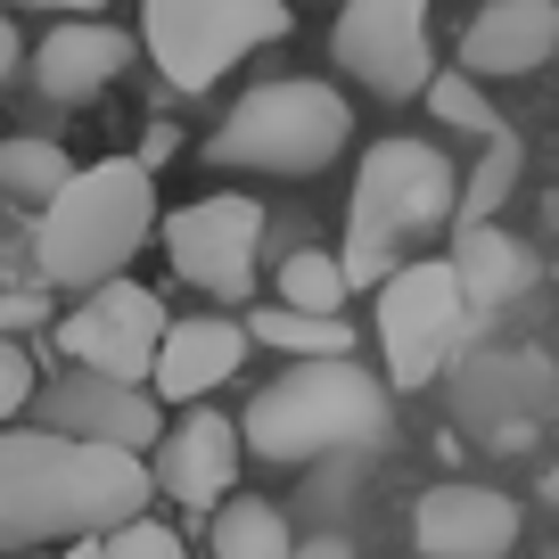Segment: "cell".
<instances>
[{"instance_id": "obj_1", "label": "cell", "mask_w": 559, "mask_h": 559, "mask_svg": "<svg viewBox=\"0 0 559 559\" xmlns=\"http://www.w3.org/2000/svg\"><path fill=\"white\" fill-rule=\"evenodd\" d=\"M148 461L67 444L50 428H0V559H50V543H99L148 519Z\"/></svg>"}, {"instance_id": "obj_2", "label": "cell", "mask_w": 559, "mask_h": 559, "mask_svg": "<svg viewBox=\"0 0 559 559\" xmlns=\"http://www.w3.org/2000/svg\"><path fill=\"white\" fill-rule=\"evenodd\" d=\"M453 223H461V165L444 157L437 140L386 132L379 148H362V165H354L337 263H346L354 288L379 297L386 280L412 272V263L428 255V239H444Z\"/></svg>"}, {"instance_id": "obj_3", "label": "cell", "mask_w": 559, "mask_h": 559, "mask_svg": "<svg viewBox=\"0 0 559 559\" xmlns=\"http://www.w3.org/2000/svg\"><path fill=\"white\" fill-rule=\"evenodd\" d=\"M239 444L272 469H313L346 453L395 444V395L362 362H288L272 386H255L239 412Z\"/></svg>"}, {"instance_id": "obj_4", "label": "cell", "mask_w": 559, "mask_h": 559, "mask_svg": "<svg viewBox=\"0 0 559 559\" xmlns=\"http://www.w3.org/2000/svg\"><path fill=\"white\" fill-rule=\"evenodd\" d=\"M157 174L140 157H99L83 165V174L67 181V198L58 206H41L34 223V272L41 288H74V297H91V288H116L123 263L148 247V230H157Z\"/></svg>"}, {"instance_id": "obj_5", "label": "cell", "mask_w": 559, "mask_h": 559, "mask_svg": "<svg viewBox=\"0 0 559 559\" xmlns=\"http://www.w3.org/2000/svg\"><path fill=\"white\" fill-rule=\"evenodd\" d=\"M346 148H354V107L321 74H280V83L239 91L223 107V123L206 132V165L247 181H305L321 165H337Z\"/></svg>"}, {"instance_id": "obj_6", "label": "cell", "mask_w": 559, "mask_h": 559, "mask_svg": "<svg viewBox=\"0 0 559 559\" xmlns=\"http://www.w3.org/2000/svg\"><path fill=\"white\" fill-rule=\"evenodd\" d=\"M288 34H297L288 0H148L140 9V50L181 99L214 91L230 67H247Z\"/></svg>"}, {"instance_id": "obj_7", "label": "cell", "mask_w": 559, "mask_h": 559, "mask_svg": "<svg viewBox=\"0 0 559 559\" xmlns=\"http://www.w3.org/2000/svg\"><path fill=\"white\" fill-rule=\"evenodd\" d=\"M379 362H386V386H428L444 379V362L461 354V337L477 330L469 321V297L453 280V255H419L412 272H395L379 288Z\"/></svg>"}, {"instance_id": "obj_8", "label": "cell", "mask_w": 559, "mask_h": 559, "mask_svg": "<svg viewBox=\"0 0 559 559\" xmlns=\"http://www.w3.org/2000/svg\"><path fill=\"white\" fill-rule=\"evenodd\" d=\"M165 239V263L174 280H190L198 297L214 305H239L255 288V263H263V198L247 190H214V198H190L157 223Z\"/></svg>"}, {"instance_id": "obj_9", "label": "cell", "mask_w": 559, "mask_h": 559, "mask_svg": "<svg viewBox=\"0 0 559 559\" xmlns=\"http://www.w3.org/2000/svg\"><path fill=\"white\" fill-rule=\"evenodd\" d=\"M165 330H174V321H165L157 288H140V280L91 288V297H74L67 313L50 321V337H58V354H67V370H91V379H123V386H148Z\"/></svg>"}, {"instance_id": "obj_10", "label": "cell", "mask_w": 559, "mask_h": 559, "mask_svg": "<svg viewBox=\"0 0 559 559\" xmlns=\"http://www.w3.org/2000/svg\"><path fill=\"white\" fill-rule=\"evenodd\" d=\"M330 58L370 99H419V91L437 83L428 9H419V0H354L346 17L330 25Z\"/></svg>"}, {"instance_id": "obj_11", "label": "cell", "mask_w": 559, "mask_h": 559, "mask_svg": "<svg viewBox=\"0 0 559 559\" xmlns=\"http://www.w3.org/2000/svg\"><path fill=\"white\" fill-rule=\"evenodd\" d=\"M34 428H50V437L67 444H99V453H132L148 461L165 437V403L148 395V386H123V379H91V370H67V379H50L34 395Z\"/></svg>"}, {"instance_id": "obj_12", "label": "cell", "mask_w": 559, "mask_h": 559, "mask_svg": "<svg viewBox=\"0 0 559 559\" xmlns=\"http://www.w3.org/2000/svg\"><path fill=\"white\" fill-rule=\"evenodd\" d=\"M526 535V510L502 486H469V477H444L412 502V543L419 559H510Z\"/></svg>"}, {"instance_id": "obj_13", "label": "cell", "mask_w": 559, "mask_h": 559, "mask_svg": "<svg viewBox=\"0 0 559 559\" xmlns=\"http://www.w3.org/2000/svg\"><path fill=\"white\" fill-rule=\"evenodd\" d=\"M239 469H247L239 419H223L214 403H206V412L165 419L157 453H148V477H157V493H165V502H181V510H223L230 493H239Z\"/></svg>"}, {"instance_id": "obj_14", "label": "cell", "mask_w": 559, "mask_h": 559, "mask_svg": "<svg viewBox=\"0 0 559 559\" xmlns=\"http://www.w3.org/2000/svg\"><path fill=\"white\" fill-rule=\"evenodd\" d=\"M247 346H255V337H247V321H230V313L174 321L165 346H157V370H148V395L174 403V412H206V395H223V386L239 379Z\"/></svg>"}, {"instance_id": "obj_15", "label": "cell", "mask_w": 559, "mask_h": 559, "mask_svg": "<svg viewBox=\"0 0 559 559\" xmlns=\"http://www.w3.org/2000/svg\"><path fill=\"white\" fill-rule=\"evenodd\" d=\"M132 50H140V34H123V25L58 17L50 34L25 50V67H34V91H41L50 107H83V99H99V91L132 67Z\"/></svg>"}, {"instance_id": "obj_16", "label": "cell", "mask_w": 559, "mask_h": 559, "mask_svg": "<svg viewBox=\"0 0 559 559\" xmlns=\"http://www.w3.org/2000/svg\"><path fill=\"white\" fill-rule=\"evenodd\" d=\"M559 58V0H486L461 34L469 83H526Z\"/></svg>"}, {"instance_id": "obj_17", "label": "cell", "mask_w": 559, "mask_h": 559, "mask_svg": "<svg viewBox=\"0 0 559 559\" xmlns=\"http://www.w3.org/2000/svg\"><path fill=\"white\" fill-rule=\"evenodd\" d=\"M535 247L526 239H510L502 223H486V230H453V280H461V297H469V321H493V313H510V305L535 288Z\"/></svg>"}, {"instance_id": "obj_18", "label": "cell", "mask_w": 559, "mask_h": 559, "mask_svg": "<svg viewBox=\"0 0 559 559\" xmlns=\"http://www.w3.org/2000/svg\"><path fill=\"white\" fill-rule=\"evenodd\" d=\"M214 559H297V526H288V510L263 502V493H230L223 510H214Z\"/></svg>"}, {"instance_id": "obj_19", "label": "cell", "mask_w": 559, "mask_h": 559, "mask_svg": "<svg viewBox=\"0 0 559 559\" xmlns=\"http://www.w3.org/2000/svg\"><path fill=\"white\" fill-rule=\"evenodd\" d=\"M67 181H74V157L50 132H9L0 140V198H17V206H58Z\"/></svg>"}, {"instance_id": "obj_20", "label": "cell", "mask_w": 559, "mask_h": 559, "mask_svg": "<svg viewBox=\"0 0 559 559\" xmlns=\"http://www.w3.org/2000/svg\"><path fill=\"white\" fill-rule=\"evenodd\" d=\"M519 174H526V140H519V132H493V140H486V157L461 174V223H453V230L502 223V206H510V190H519Z\"/></svg>"}, {"instance_id": "obj_21", "label": "cell", "mask_w": 559, "mask_h": 559, "mask_svg": "<svg viewBox=\"0 0 559 559\" xmlns=\"http://www.w3.org/2000/svg\"><path fill=\"white\" fill-rule=\"evenodd\" d=\"M346 297H354V280L346 263H337V247H297V255L280 263V305L305 321H346Z\"/></svg>"}, {"instance_id": "obj_22", "label": "cell", "mask_w": 559, "mask_h": 559, "mask_svg": "<svg viewBox=\"0 0 559 559\" xmlns=\"http://www.w3.org/2000/svg\"><path fill=\"white\" fill-rule=\"evenodd\" d=\"M247 337L297 354V362H354V330H346V321H305V313H288V305L247 313Z\"/></svg>"}, {"instance_id": "obj_23", "label": "cell", "mask_w": 559, "mask_h": 559, "mask_svg": "<svg viewBox=\"0 0 559 559\" xmlns=\"http://www.w3.org/2000/svg\"><path fill=\"white\" fill-rule=\"evenodd\" d=\"M419 107H428V123H437V132H469L477 148H486L493 132H510V123L493 116L486 83H469V74H461V67H437V83L419 91Z\"/></svg>"}, {"instance_id": "obj_24", "label": "cell", "mask_w": 559, "mask_h": 559, "mask_svg": "<svg viewBox=\"0 0 559 559\" xmlns=\"http://www.w3.org/2000/svg\"><path fill=\"white\" fill-rule=\"evenodd\" d=\"M107 559H190V543H181V526L165 519H132L107 535Z\"/></svg>"}, {"instance_id": "obj_25", "label": "cell", "mask_w": 559, "mask_h": 559, "mask_svg": "<svg viewBox=\"0 0 559 559\" xmlns=\"http://www.w3.org/2000/svg\"><path fill=\"white\" fill-rule=\"evenodd\" d=\"M41 379H34V354L17 337H0V428H17V412H34Z\"/></svg>"}, {"instance_id": "obj_26", "label": "cell", "mask_w": 559, "mask_h": 559, "mask_svg": "<svg viewBox=\"0 0 559 559\" xmlns=\"http://www.w3.org/2000/svg\"><path fill=\"white\" fill-rule=\"evenodd\" d=\"M17 67H25V34H17V17H0V91L17 83Z\"/></svg>"}, {"instance_id": "obj_27", "label": "cell", "mask_w": 559, "mask_h": 559, "mask_svg": "<svg viewBox=\"0 0 559 559\" xmlns=\"http://www.w3.org/2000/svg\"><path fill=\"white\" fill-rule=\"evenodd\" d=\"M165 157H174V123H148V140H140V165H148V174H157Z\"/></svg>"}, {"instance_id": "obj_28", "label": "cell", "mask_w": 559, "mask_h": 559, "mask_svg": "<svg viewBox=\"0 0 559 559\" xmlns=\"http://www.w3.org/2000/svg\"><path fill=\"white\" fill-rule=\"evenodd\" d=\"M297 559H354V543H346V535H313Z\"/></svg>"}, {"instance_id": "obj_29", "label": "cell", "mask_w": 559, "mask_h": 559, "mask_svg": "<svg viewBox=\"0 0 559 559\" xmlns=\"http://www.w3.org/2000/svg\"><path fill=\"white\" fill-rule=\"evenodd\" d=\"M58 559H107V535H99V543H67Z\"/></svg>"}, {"instance_id": "obj_30", "label": "cell", "mask_w": 559, "mask_h": 559, "mask_svg": "<svg viewBox=\"0 0 559 559\" xmlns=\"http://www.w3.org/2000/svg\"><path fill=\"white\" fill-rule=\"evenodd\" d=\"M543 493H551V502H559V469H551V477H543Z\"/></svg>"}, {"instance_id": "obj_31", "label": "cell", "mask_w": 559, "mask_h": 559, "mask_svg": "<svg viewBox=\"0 0 559 559\" xmlns=\"http://www.w3.org/2000/svg\"><path fill=\"white\" fill-rule=\"evenodd\" d=\"M50 559H58V551H50Z\"/></svg>"}]
</instances>
